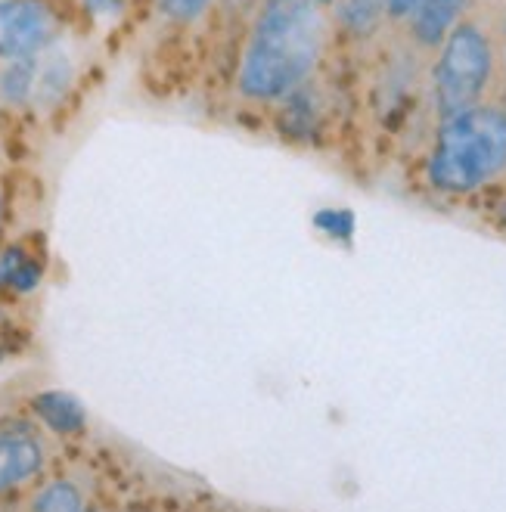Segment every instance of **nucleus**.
<instances>
[{
	"instance_id": "obj_1",
	"label": "nucleus",
	"mask_w": 506,
	"mask_h": 512,
	"mask_svg": "<svg viewBox=\"0 0 506 512\" xmlns=\"http://www.w3.org/2000/svg\"><path fill=\"white\" fill-rule=\"evenodd\" d=\"M323 47L317 0H267L240 63V94L271 103L302 87Z\"/></svg>"
},
{
	"instance_id": "obj_2",
	"label": "nucleus",
	"mask_w": 506,
	"mask_h": 512,
	"mask_svg": "<svg viewBox=\"0 0 506 512\" xmlns=\"http://www.w3.org/2000/svg\"><path fill=\"white\" fill-rule=\"evenodd\" d=\"M506 171V106L482 103L441 118L429 153V184L438 193L466 196Z\"/></svg>"
},
{
	"instance_id": "obj_3",
	"label": "nucleus",
	"mask_w": 506,
	"mask_h": 512,
	"mask_svg": "<svg viewBox=\"0 0 506 512\" xmlns=\"http://www.w3.org/2000/svg\"><path fill=\"white\" fill-rule=\"evenodd\" d=\"M497 72V50L482 22L460 19L454 32L438 47L432 69V94L441 118L460 115L488 103V90Z\"/></svg>"
},
{
	"instance_id": "obj_4",
	"label": "nucleus",
	"mask_w": 506,
	"mask_h": 512,
	"mask_svg": "<svg viewBox=\"0 0 506 512\" xmlns=\"http://www.w3.org/2000/svg\"><path fill=\"white\" fill-rule=\"evenodd\" d=\"M59 38V16L47 0H0V59L41 56Z\"/></svg>"
},
{
	"instance_id": "obj_5",
	"label": "nucleus",
	"mask_w": 506,
	"mask_h": 512,
	"mask_svg": "<svg viewBox=\"0 0 506 512\" xmlns=\"http://www.w3.org/2000/svg\"><path fill=\"white\" fill-rule=\"evenodd\" d=\"M44 469V444L32 432H0V494H7Z\"/></svg>"
},
{
	"instance_id": "obj_6",
	"label": "nucleus",
	"mask_w": 506,
	"mask_h": 512,
	"mask_svg": "<svg viewBox=\"0 0 506 512\" xmlns=\"http://www.w3.org/2000/svg\"><path fill=\"white\" fill-rule=\"evenodd\" d=\"M466 7L469 0H416L413 13L407 16L410 38L426 50H438L463 19Z\"/></svg>"
},
{
	"instance_id": "obj_7",
	"label": "nucleus",
	"mask_w": 506,
	"mask_h": 512,
	"mask_svg": "<svg viewBox=\"0 0 506 512\" xmlns=\"http://www.w3.org/2000/svg\"><path fill=\"white\" fill-rule=\"evenodd\" d=\"M32 410L56 435H81L87 429L84 404L69 391H41V395L32 398Z\"/></svg>"
},
{
	"instance_id": "obj_8",
	"label": "nucleus",
	"mask_w": 506,
	"mask_h": 512,
	"mask_svg": "<svg viewBox=\"0 0 506 512\" xmlns=\"http://www.w3.org/2000/svg\"><path fill=\"white\" fill-rule=\"evenodd\" d=\"M38 69H41L38 56L10 59V63L4 66V72H0V103L10 106V109H22L28 103H35Z\"/></svg>"
},
{
	"instance_id": "obj_9",
	"label": "nucleus",
	"mask_w": 506,
	"mask_h": 512,
	"mask_svg": "<svg viewBox=\"0 0 506 512\" xmlns=\"http://www.w3.org/2000/svg\"><path fill=\"white\" fill-rule=\"evenodd\" d=\"M317 122H320V100L305 81L302 87H295L292 94L283 97L280 131L286 137H311L317 131Z\"/></svg>"
},
{
	"instance_id": "obj_10",
	"label": "nucleus",
	"mask_w": 506,
	"mask_h": 512,
	"mask_svg": "<svg viewBox=\"0 0 506 512\" xmlns=\"http://www.w3.org/2000/svg\"><path fill=\"white\" fill-rule=\"evenodd\" d=\"M41 283V264L35 255H28L22 246H10L0 255V289H10L19 295L35 292Z\"/></svg>"
},
{
	"instance_id": "obj_11",
	"label": "nucleus",
	"mask_w": 506,
	"mask_h": 512,
	"mask_svg": "<svg viewBox=\"0 0 506 512\" xmlns=\"http://www.w3.org/2000/svg\"><path fill=\"white\" fill-rule=\"evenodd\" d=\"M72 81V66L66 56H50L47 63L38 69V87H35V103L38 106H53L59 97L66 94Z\"/></svg>"
},
{
	"instance_id": "obj_12",
	"label": "nucleus",
	"mask_w": 506,
	"mask_h": 512,
	"mask_svg": "<svg viewBox=\"0 0 506 512\" xmlns=\"http://www.w3.org/2000/svg\"><path fill=\"white\" fill-rule=\"evenodd\" d=\"M28 512H84V500H81V491L72 485V481L59 478L35 494L32 509Z\"/></svg>"
},
{
	"instance_id": "obj_13",
	"label": "nucleus",
	"mask_w": 506,
	"mask_h": 512,
	"mask_svg": "<svg viewBox=\"0 0 506 512\" xmlns=\"http://www.w3.org/2000/svg\"><path fill=\"white\" fill-rule=\"evenodd\" d=\"M314 230L326 239H333L339 246H351L357 233V218L351 208H320L311 218Z\"/></svg>"
},
{
	"instance_id": "obj_14",
	"label": "nucleus",
	"mask_w": 506,
	"mask_h": 512,
	"mask_svg": "<svg viewBox=\"0 0 506 512\" xmlns=\"http://www.w3.org/2000/svg\"><path fill=\"white\" fill-rule=\"evenodd\" d=\"M385 10V0H348L345 4V19L354 32H367L376 25V19Z\"/></svg>"
},
{
	"instance_id": "obj_15",
	"label": "nucleus",
	"mask_w": 506,
	"mask_h": 512,
	"mask_svg": "<svg viewBox=\"0 0 506 512\" xmlns=\"http://www.w3.org/2000/svg\"><path fill=\"white\" fill-rule=\"evenodd\" d=\"M208 4H212V0H159L162 13L171 16V19H177V22H193V19H199L208 10Z\"/></svg>"
},
{
	"instance_id": "obj_16",
	"label": "nucleus",
	"mask_w": 506,
	"mask_h": 512,
	"mask_svg": "<svg viewBox=\"0 0 506 512\" xmlns=\"http://www.w3.org/2000/svg\"><path fill=\"white\" fill-rule=\"evenodd\" d=\"M125 0H84V10L91 16H115Z\"/></svg>"
},
{
	"instance_id": "obj_17",
	"label": "nucleus",
	"mask_w": 506,
	"mask_h": 512,
	"mask_svg": "<svg viewBox=\"0 0 506 512\" xmlns=\"http://www.w3.org/2000/svg\"><path fill=\"white\" fill-rule=\"evenodd\" d=\"M416 7V0H385V13L392 19H407Z\"/></svg>"
},
{
	"instance_id": "obj_18",
	"label": "nucleus",
	"mask_w": 506,
	"mask_h": 512,
	"mask_svg": "<svg viewBox=\"0 0 506 512\" xmlns=\"http://www.w3.org/2000/svg\"><path fill=\"white\" fill-rule=\"evenodd\" d=\"M503 59H506V22H503Z\"/></svg>"
},
{
	"instance_id": "obj_19",
	"label": "nucleus",
	"mask_w": 506,
	"mask_h": 512,
	"mask_svg": "<svg viewBox=\"0 0 506 512\" xmlns=\"http://www.w3.org/2000/svg\"><path fill=\"white\" fill-rule=\"evenodd\" d=\"M320 4H330V0H320Z\"/></svg>"
}]
</instances>
